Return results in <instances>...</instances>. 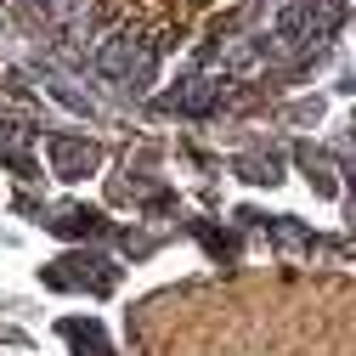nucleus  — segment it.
<instances>
[{
  "label": "nucleus",
  "mask_w": 356,
  "mask_h": 356,
  "mask_svg": "<svg viewBox=\"0 0 356 356\" xmlns=\"http://www.w3.org/2000/svg\"><path fill=\"white\" fill-rule=\"evenodd\" d=\"M46 153H51V170L63 175V181H74V175H85V170H97V159H102L91 142H79V136H51Z\"/></svg>",
  "instance_id": "1"
},
{
  "label": "nucleus",
  "mask_w": 356,
  "mask_h": 356,
  "mask_svg": "<svg viewBox=\"0 0 356 356\" xmlns=\"http://www.w3.org/2000/svg\"><path fill=\"white\" fill-rule=\"evenodd\" d=\"M63 334H68L74 345H91V356H108V345H102V334H97V328H85V323H68Z\"/></svg>",
  "instance_id": "2"
}]
</instances>
